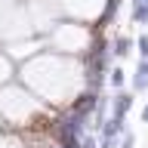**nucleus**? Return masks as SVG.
I'll return each mask as SVG.
<instances>
[{"mask_svg": "<svg viewBox=\"0 0 148 148\" xmlns=\"http://www.w3.org/2000/svg\"><path fill=\"white\" fill-rule=\"evenodd\" d=\"M145 86H148V62H142L136 71V90H145Z\"/></svg>", "mask_w": 148, "mask_h": 148, "instance_id": "1", "label": "nucleus"}, {"mask_svg": "<svg viewBox=\"0 0 148 148\" xmlns=\"http://www.w3.org/2000/svg\"><path fill=\"white\" fill-rule=\"evenodd\" d=\"M139 46H142V56H148V37H142V40H139Z\"/></svg>", "mask_w": 148, "mask_h": 148, "instance_id": "5", "label": "nucleus"}, {"mask_svg": "<svg viewBox=\"0 0 148 148\" xmlns=\"http://www.w3.org/2000/svg\"><path fill=\"white\" fill-rule=\"evenodd\" d=\"M114 46H117V49H114L117 56H127L130 53V40H127V37H117V43H114Z\"/></svg>", "mask_w": 148, "mask_h": 148, "instance_id": "3", "label": "nucleus"}, {"mask_svg": "<svg viewBox=\"0 0 148 148\" xmlns=\"http://www.w3.org/2000/svg\"><path fill=\"white\" fill-rule=\"evenodd\" d=\"M111 83H114V86H120V83H123V71H120V68H114V71H111Z\"/></svg>", "mask_w": 148, "mask_h": 148, "instance_id": "4", "label": "nucleus"}, {"mask_svg": "<svg viewBox=\"0 0 148 148\" xmlns=\"http://www.w3.org/2000/svg\"><path fill=\"white\" fill-rule=\"evenodd\" d=\"M123 148H133V136H127V139H123Z\"/></svg>", "mask_w": 148, "mask_h": 148, "instance_id": "6", "label": "nucleus"}, {"mask_svg": "<svg viewBox=\"0 0 148 148\" xmlns=\"http://www.w3.org/2000/svg\"><path fill=\"white\" fill-rule=\"evenodd\" d=\"M142 117H145V120H148V108H145V114H142Z\"/></svg>", "mask_w": 148, "mask_h": 148, "instance_id": "7", "label": "nucleus"}, {"mask_svg": "<svg viewBox=\"0 0 148 148\" xmlns=\"http://www.w3.org/2000/svg\"><path fill=\"white\" fill-rule=\"evenodd\" d=\"M130 108V96L127 92H120L117 96V102H114V117H123V111Z\"/></svg>", "mask_w": 148, "mask_h": 148, "instance_id": "2", "label": "nucleus"}]
</instances>
